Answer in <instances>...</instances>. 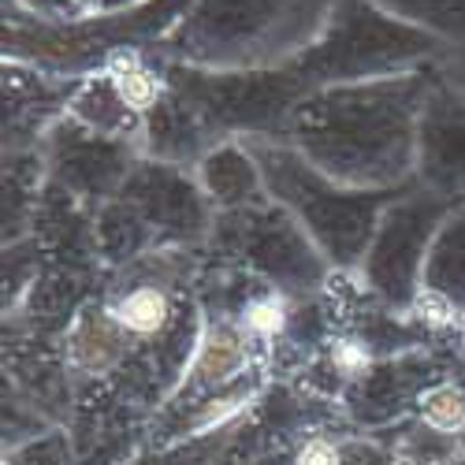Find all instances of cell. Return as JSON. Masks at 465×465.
<instances>
[{
  "label": "cell",
  "mask_w": 465,
  "mask_h": 465,
  "mask_svg": "<svg viewBox=\"0 0 465 465\" xmlns=\"http://www.w3.org/2000/svg\"><path fill=\"white\" fill-rule=\"evenodd\" d=\"M335 0H198L183 15V42L193 45H246V53H261L268 42L283 37H309L324 30Z\"/></svg>",
  "instance_id": "obj_1"
},
{
  "label": "cell",
  "mask_w": 465,
  "mask_h": 465,
  "mask_svg": "<svg viewBox=\"0 0 465 465\" xmlns=\"http://www.w3.org/2000/svg\"><path fill=\"white\" fill-rule=\"evenodd\" d=\"M246 331L242 324H213L198 346V358H193V383L202 387H220L231 383L235 376L246 372L250 365V346H246Z\"/></svg>",
  "instance_id": "obj_2"
},
{
  "label": "cell",
  "mask_w": 465,
  "mask_h": 465,
  "mask_svg": "<svg viewBox=\"0 0 465 465\" xmlns=\"http://www.w3.org/2000/svg\"><path fill=\"white\" fill-rule=\"evenodd\" d=\"M71 361L83 372H104L120 361L124 346H127V331L120 328V321L112 317V309H90V313L71 328Z\"/></svg>",
  "instance_id": "obj_3"
},
{
  "label": "cell",
  "mask_w": 465,
  "mask_h": 465,
  "mask_svg": "<svg viewBox=\"0 0 465 465\" xmlns=\"http://www.w3.org/2000/svg\"><path fill=\"white\" fill-rule=\"evenodd\" d=\"M104 74L112 79V86H115V94H120L127 112H149V108H157L161 97H164V79L157 71H149L134 49L112 53Z\"/></svg>",
  "instance_id": "obj_4"
},
{
  "label": "cell",
  "mask_w": 465,
  "mask_h": 465,
  "mask_svg": "<svg viewBox=\"0 0 465 465\" xmlns=\"http://www.w3.org/2000/svg\"><path fill=\"white\" fill-rule=\"evenodd\" d=\"M112 317L134 339L161 335L172 321V298L157 283H142V287H131L127 294H120V302L112 305Z\"/></svg>",
  "instance_id": "obj_5"
},
{
  "label": "cell",
  "mask_w": 465,
  "mask_h": 465,
  "mask_svg": "<svg viewBox=\"0 0 465 465\" xmlns=\"http://www.w3.org/2000/svg\"><path fill=\"white\" fill-rule=\"evenodd\" d=\"M376 5L410 26L465 30V0H376Z\"/></svg>",
  "instance_id": "obj_6"
},
{
  "label": "cell",
  "mask_w": 465,
  "mask_h": 465,
  "mask_svg": "<svg viewBox=\"0 0 465 465\" xmlns=\"http://www.w3.org/2000/svg\"><path fill=\"white\" fill-rule=\"evenodd\" d=\"M420 417L436 432H461L465 429V391L454 383H436L420 395Z\"/></svg>",
  "instance_id": "obj_7"
},
{
  "label": "cell",
  "mask_w": 465,
  "mask_h": 465,
  "mask_svg": "<svg viewBox=\"0 0 465 465\" xmlns=\"http://www.w3.org/2000/svg\"><path fill=\"white\" fill-rule=\"evenodd\" d=\"M287 321H291L287 298L280 291H264V294H257V298L246 302L239 324H242V331L250 339H276V335H283Z\"/></svg>",
  "instance_id": "obj_8"
},
{
  "label": "cell",
  "mask_w": 465,
  "mask_h": 465,
  "mask_svg": "<svg viewBox=\"0 0 465 465\" xmlns=\"http://www.w3.org/2000/svg\"><path fill=\"white\" fill-rule=\"evenodd\" d=\"M410 313L424 324V328H450L461 321V309L454 305V298L440 287H417L410 298Z\"/></svg>",
  "instance_id": "obj_9"
},
{
  "label": "cell",
  "mask_w": 465,
  "mask_h": 465,
  "mask_svg": "<svg viewBox=\"0 0 465 465\" xmlns=\"http://www.w3.org/2000/svg\"><path fill=\"white\" fill-rule=\"evenodd\" d=\"M331 365H335L342 376L358 380V376L369 372L372 354H369V346L358 342V339H339V342H331Z\"/></svg>",
  "instance_id": "obj_10"
},
{
  "label": "cell",
  "mask_w": 465,
  "mask_h": 465,
  "mask_svg": "<svg viewBox=\"0 0 465 465\" xmlns=\"http://www.w3.org/2000/svg\"><path fill=\"white\" fill-rule=\"evenodd\" d=\"M294 465H342V450L331 440L317 436V440H309V443L298 447Z\"/></svg>",
  "instance_id": "obj_11"
},
{
  "label": "cell",
  "mask_w": 465,
  "mask_h": 465,
  "mask_svg": "<svg viewBox=\"0 0 465 465\" xmlns=\"http://www.w3.org/2000/svg\"><path fill=\"white\" fill-rule=\"evenodd\" d=\"M67 8H83V12H101V8H115V5H131V0H64Z\"/></svg>",
  "instance_id": "obj_12"
},
{
  "label": "cell",
  "mask_w": 465,
  "mask_h": 465,
  "mask_svg": "<svg viewBox=\"0 0 465 465\" xmlns=\"http://www.w3.org/2000/svg\"><path fill=\"white\" fill-rule=\"evenodd\" d=\"M458 335H461V346H465V313H461V321H458Z\"/></svg>",
  "instance_id": "obj_13"
}]
</instances>
